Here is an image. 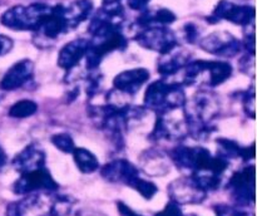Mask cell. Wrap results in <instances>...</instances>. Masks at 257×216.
<instances>
[{"mask_svg": "<svg viewBox=\"0 0 257 216\" xmlns=\"http://www.w3.org/2000/svg\"><path fill=\"white\" fill-rule=\"evenodd\" d=\"M127 5L132 10H137V12H142L146 8H148V3L151 0H125Z\"/></svg>", "mask_w": 257, "mask_h": 216, "instance_id": "836d02e7", "label": "cell"}, {"mask_svg": "<svg viewBox=\"0 0 257 216\" xmlns=\"http://www.w3.org/2000/svg\"><path fill=\"white\" fill-rule=\"evenodd\" d=\"M150 79V72L146 68H133L115 75L113 79V88L127 97L135 95L142 85Z\"/></svg>", "mask_w": 257, "mask_h": 216, "instance_id": "9a60e30c", "label": "cell"}, {"mask_svg": "<svg viewBox=\"0 0 257 216\" xmlns=\"http://www.w3.org/2000/svg\"><path fill=\"white\" fill-rule=\"evenodd\" d=\"M100 175L105 181L112 183H123L130 186L140 175V170L131 161L117 158L105 163L100 168Z\"/></svg>", "mask_w": 257, "mask_h": 216, "instance_id": "5bb4252c", "label": "cell"}, {"mask_svg": "<svg viewBox=\"0 0 257 216\" xmlns=\"http://www.w3.org/2000/svg\"><path fill=\"white\" fill-rule=\"evenodd\" d=\"M135 40L145 49L155 50L161 55L178 47V38L167 27H150L138 29Z\"/></svg>", "mask_w": 257, "mask_h": 216, "instance_id": "ba28073f", "label": "cell"}, {"mask_svg": "<svg viewBox=\"0 0 257 216\" xmlns=\"http://www.w3.org/2000/svg\"><path fill=\"white\" fill-rule=\"evenodd\" d=\"M171 201L178 205H198L203 202L208 193L200 187L192 176H185L172 181L168 186Z\"/></svg>", "mask_w": 257, "mask_h": 216, "instance_id": "8fae6325", "label": "cell"}, {"mask_svg": "<svg viewBox=\"0 0 257 216\" xmlns=\"http://www.w3.org/2000/svg\"><path fill=\"white\" fill-rule=\"evenodd\" d=\"M185 216H197V215H195V213H188V215H185Z\"/></svg>", "mask_w": 257, "mask_h": 216, "instance_id": "8d00e7d4", "label": "cell"}, {"mask_svg": "<svg viewBox=\"0 0 257 216\" xmlns=\"http://www.w3.org/2000/svg\"><path fill=\"white\" fill-rule=\"evenodd\" d=\"M170 158L180 170L188 171L190 173L210 171L223 176L230 165L228 160L218 155L213 156L207 148L201 146H177L170 151Z\"/></svg>", "mask_w": 257, "mask_h": 216, "instance_id": "3957f363", "label": "cell"}, {"mask_svg": "<svg viewBox=\"0 0 257 216\" xmlns=\"http://www.w3.org/2000/svg\"><path fill=\"white\" fill-rule=\"evenodd\" d=\"M13 48V40L9 37L0 35V57L9 53Z\"/></svg>", "mask_w": 257, "mask_h": 216, "instance_id": "d6a6232c", "label": "cell"}, {"mask_svg": "<svg viewBox=\"0 0 257 216\" xmlns=\"http://www.w3.org/2000/svg\"><path fill=\"white\" fill-rule=\"evenodd\" d=\"M130 187H132L133 190L137 191L142 197H145L146 200H151V198L155 197L156 193L158 192L157 185L152 182V181H148L142 178L141 176H138L135 181L130 185Z\"/></svg>", "mask_w": 257, "mask_h": 216, "instance_id": "484cf974", "label": "cell"}, {"mask_svg": "<svg viewBox=\"0 0 257 216\" xmlns=\"http://www.w3.org/2000/svg\"><path fill=\"white\" fill-rule=\"evenodd\" d=\"M63 10H64V17L69 25V29L73 30L90 17L93 12V2L92 0H74L70 4L63 5Z\"/></svg>", "mask_w": 257, "mask_h": 216, "instance_id": "7402d4cb", "label": "cell"}, {"mask_svg": "<svg viewBox=\"0 0 257 216\" xmlns=\"http://www.w3.org/2000/svg\"><path fill=\"white\" fill-rule=\"evenodd\" d=\"M188 62H190V53L183 50L178 45L171 52L161 55L157 63V70L162 77H171L183 69Z\"/></svg>", "mask_w": 257, "mask_h": 216, "instance_id": "d6986e66", "label": "cell"}, {"mask_svg": "<svg viewBox=\"0 0 257 216\" xmlns=\"http://www.w3.org/2000/svg\"><path fill=\"white\" fill-rule=\"evenodd\" d=\"M141 161H142L143 170L151 176H162L170 172L167 158L157 151L146 152V156H142Z\"/></svg>", "mask_w": 257, "mask_h": 216, "instance_id": "603a6c76", "label": "cell"}, {"mask_svg": "<svg viewBox=\"0 0 257 216\" xmlns=\"http://www.w3.org/2000/svg\"><path fill=\"white\" fill-rule=\"evenodd\" d=\"M87 48L88 39L85 38H78V39L67 43L60 49L59 55H58V65L67 72L73 70L84 58Z\"/></svg>", "mask_w": 257, "mask_h": 216, "instance_id": "ac0fdd59", "label": "cell"}, {"mask_svg": "<svg viewBox=\"0 0 257 216\" xmlns=\"http://www.w3.org/2000/svg\"><path fill=\"white\" fill-rule=\"evenodd\" d=\"M198 43L205 52L221 58L236 57L242 49V42L228 32H213Z\"/></svg>", "mask_w": 257, "mask_h": 216, "instance_id": "7c38bea8", "label": "cell"}, {"mask_svg": "<svg viewBox=\"0 0 257 216\" xmlns=\"http://www.w3.org/2000/svg\"><path fill=\"white\" fill-rule=\"evenodd\" d=\"M38 111V104L32 99H22L18 100L17 103L10 107L9 110V116L13 118H23L32 117L34 113H37Z\"/></svg>", "mask_w": 257, "mask_h": 216, "instance_id": "d4e9b609", "label": "cell"}, {"mask_svg": "<svg viewBox=\"0 0 257 216\" xmlns=\"http://www.w3.org/2000/svg\"><path fill=\"white\" fill-rule=\"evenodd\" d=\"M58 188L59 185L45 166L38 170L20 173V177L13 183V191L20 196L33 192H42V191L52 192V191H58Z\"/></svg>", "mask_w": 257, "mask_h": 216, "instance_id": "9c48e42d", "label": "cell"}, {"mask_svg": "<svg viewBox=\"0 0 257 216\" xmlns=\"http://www.w3.org/2000/svg\"><path fill=\"white\" fill-rule=\"evenodd\" d=\"M186 99L182 83L167 82L166 78H162L148 85L145 93V107L162 115L182 108Z\"/></svg>", "mask_w": 257, "mask_h": 216, "instance_id": "5b68a950", "label": "cell"}, {"mask_svg": "<svg viewBox=\"0 0 257 216\" xmlns=\"http://www.w3.org/2000/svg\"><path fill=\"white\" fill-rule=\"evenodd\" d=\"M232 75V65L225 60H192L183 67L182 84L187 87L215 88Z\"/></svg>", "mask_w": 257, "mask_h": 216, "instance_id": "277c9868", "label": "cell"}, {"mask_svg": "<svg viewBox=\"0 0 257 216\" xmlns=\"http://www.w3.org/2000/svg\"><path fill=\"white\" fill-rule=\"evenodd\" d=\"M117 208L118 212H119V216H143L142 213L136 212L132 207H130L123 201H117Z\"/></svg>", "mask_w": 257, "mask_h": 216, "instance_id": "1f68e13d", "label": "cell"}, {"mask_svg": "<svg viewBox=\"0 0 257 216\" xmlns=\"http://www.w3.org/2000/svg\"><path fill=\"white\" fill-rule=\"evenodd\" d=\"M50 141H52L54 147H57L58 150L64 153H72L73 150L75 148L74 141H73L72 136L69 133L60 132L57 133V135H53Z\"/></svg>", "mask_w": 257, "mask_h": 216, "instance_id": "4316f807", "label": "cell"}, {"mask_svg": "<svg viewBox=\"0 0 257 216\" xmlns=\"http://www.w3.org/2000/svg\"><path fill=\"white\" fill-rule=\"evenodd\" d=\"M188 135L185 120L178 121L171 117V112L158 115L155 128L151 133L153 141H177L183 140Z\"/></svg>", "mask_w": 257, "mask_h": 216, "instance_id": "4fadbf2b", "label": "cell"}, {"mask_svg": "<svg viewBox=\"0 0 257 216\" xmlns=\"http://www.w3.org/2000/svg\"><path fill=\"white\" fill-rule=\"evenodd\" d=\"M45 162H47V155L43 148L35 143H30L13 158L12 165L15 171L24 173L44 167Z\"/></svg>", "mask_w": 257, "mask_h": 216, "instance_id": "e0dca14e", "label": "cell"}, {"mask_svg": "<svg viewBox=\"0 0 257 216\" xmlns=\"http://www.w3.org/2000/svg\"><path fill=\"white\" fill-rule=\"evenodd\" d=\"M183 38L190 44H195V43L200 42L201 39V30L198 25L193 24V23H186L182 28Z\"/></svg>", "mask_w": 257, "mask_h": 216, "instance_id": "f1b7e54d", "label": "cell"}, {"mask_svg": "<svg viewBox=\"0 0 257 216\" xmlns=\"http://www.w3.org/2000/svg\"><path fill=\"white\" fill-rule=\"evenodd\" d=\"M243 108H245L246 113L253 120L255 118V89L253 87H251V89L247 90L246 95L243 97Z\"/></svg>", "mask_w": 257, "mask_h": 216, "instance_id": "4dcf8cb0", "label": "cell"}, {"mask_svg": "<svg viewBox=\"0 0 257 216\" xmlns=\"http://www.w3.org/2000/svg\"><path fill=\"white\" fill-rule=\"evenodd\" d=\"M75 200L57 191H42L24 195L7 208V216H69Z\"/></svg>", "mask_w": 257, "mask_h": 216, "instance_id": "7a4b0ae2", "label": "cell"}, {"mask_svg": "<svg viewBox=\"0 0 257 216\" xmlns=\"http://www.w3.org/2000/svg\"><path fill=\"white\" fill-rule=\"evenodd\" d=\"M7 163H8V155L5 153L4 148L0 146V172L4 170V167L7 166Z\"/></svg>", "mask_w": 257, "mask_h": 216, "instance_id": "d590c367", "label": "cell"}, {"mask_svg": "<svg viewBox=\"0 0 257 216\" xmlns=\"http://www.w3.org/2000/svg\"><path fill=\"white\" fill-rule=\"evenodd\" d=\"M216 216H253V213L247 212L245 210H241L236 206L226 205V203H220L215 206Z\"/></svg>", "mask_w": 257, "mask_h": 216, "instance_id": "83f0119b", "label": "cell"}, {"mask_svg": "<svg viewBox=\"0 0 257 216\" xmlns=\"http://www.w3.org/2000/svg\"><path fill=\"white\" fill-rule=\"evenodd\" d=\"M50 9V5L43 3H34L28 7L17 5L8 9L0 18V22L9 29L35 32Z\"/></svg>", "mask_w": 257, "mask_h": 216, "instance_id": "8992f818", "label": "cell"}, {"mask_svg": "<svg viewBox=\"0 0 257 216\" xmlns=\"http://www.w3.org/2000/svg\"><path fill=\"white\" fill-rule=\"evenodd\" d=\"M34 74V63L30 59H22L8 69L0 82V88L4 90H15L27 84Z\"/></svg>", "mask_w": 257, "mask_h": 216, "instance_id": "2e32d148", "label": "cell"}, {"mask_svg": "<svg viewBox=\"0 0 257 216\" xmlns=\"http://www.w3.org/2000/svg\"><path fill=\"white\" fill-rule=\"evenodd\" d=\"M155 216H185L182 208L178 203L170 201L161 211H158Z\"/></svg>", "mask_w": 257, "mask_h": 216, "instance_id": "f546056e", "label": "cell"}, {"mask_svg": "<svg viewBox=\"0 0 257 216\" xmlns=\"http://www.w3.org/2000/svg\"><path fill=\"white\" fill-rule=\"evenodd\" d=\"M177 17L175 13L167 8H146L141 12V15L136 20V24L140 29L150 27H167L176 22Z\"/></svg>", "mask_w": 257, "mask_h": 216, "instance_id": "ffe728a7", "label": "cell"}, {"mask_svg": "<svg viewBox=\"0 0 257 216\" xmlns=\"http://www.w3.org/2000/svg\"><path fill=\"white\" fill-rule=\"evenodd\" d=\"M218 152L217 155L226 160H235V158H241L245 162L255 158V145H251L250 147H243L236 141L230 140V138H218L217 141Z\"/></svg>", "mask_w": 257, "mask_h": 216, "instance_id": "44dd1931", "label": "cell"}, {"mask_svg": "<svg viewBox=\"0 0 257 216\" xmlns=\"http://www.w3.org/2000/svg\"><path fill=\"white\" fill-rule=\"evenodd\" d=\"M231 197L238 206L255 202V166L248 165L233 173L227 182Z\"/></svg>", "mask_w": 257, "mask_h": 216, "instance_id": "30bf717a", "label": "cell"}, {"mask_svg": "<svg viewBox=\"0 0 257 216\" xmlns=\"http://www.w3.org/2000/svg\"><path fill=\"white\" fill-rule=\"evenodd\" d=\"M75 216H105L103 215L99 211L92 210V208H83V210H79L78 212H75Z\"/></svg>", "mask_w": 257, "mask_h": 216, "instance_id": "e575fe53", "label": "cell"}, {"mask_svg": "<svg viewBox=\"0 0 257 216\" xmlns=\"http://www.w3.org/2000/svg\"><path fill=\"white\" fill-rule=\"evenodd\" d=\"M75 166L82 173L89 175L99 170V161L97 156L84 147H75L72 152Z\"/></svg>", "mask_w": 257, "mask_h": 216, "instance_id": "cb8c5ba5", "label": "cell"}, {"mask_svg": "<svg viewBox=\"0 0 257 216\" xmlns=\"http://www.w3.org/2000/svg\"><path fill=\"white\" fill-rule=\"evenodd\" d=\"M207 20L211 24L227 20L233 24L246 27L255 22V8L240 0H221Z\"/></svg>", "mask_w": 257, "mask_h": 216, "instance_id": "52a82bcc", "label": "cell"}, {"mask_svg": "<svg viewBox=\"0 0 257 216\" xmlns=\"http://www.w3.org/2000/svg\"><path fill=\"white\" fill-rule=\"evenodd\" d=\"M183 108L188 135L196 141L208 140L216 131L213 121L221 111L217 97L210 90H198L191 99H186Z\"/></svg>", "mask_w": 257, "mask_h": 216, "instance_id": "6da1fadb", "label": "cell"}]
</instances>
